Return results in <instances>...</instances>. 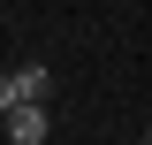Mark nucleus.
Listing matches in <instances>:
<instances>
[{"instance_id":"nucleus-1","label":"nucleus","mask_w":152,"mask_h":145,"mask_svg":"<svg viewBox=\"0 0 152 145\" xmlns=\"http://www.w3.org/2000/svg\"><path fill=\"white\" fill-rule=\"evenodd\" d=\"M46 92H53V69H46V61H15V69L0 76V107H23V99L46 107Z\"/></svg>"},{"instance_id":"nucleus-2","label":"nucleus","mask_w":152,"mask_h":145,"mask_svg":"<svg viewBox=\"0 0 152 145\" xmlns=\"http://www.w3.org/2000/svg\"><path fill=\"white\" fill-rule=\"evenodd\" d=\"M46 130H53V115L38 107V99H23V107H8V145H46Z\"/></svg>"},{"instance_id":"nucleus-3","label":"nucleus","mask_w":152,"mask_h":145,"mask_svg":"<svg viewBox=\"0 0 152 145\" xmlns=\"http://www.w3.org/2000/svg\"><path fill=\"white\" fill-rule=\"evenodd\" d=\"M145 145H152V122H145Z\"/></svg>"},{"instance_id":"nucleus-4","label":"nucleus","mask_w":152,"mask_h":145,"mask_svg":"<svg viewBox=\"0 0 152 145\" xmlns=\"http://www.w3.org/2000/svg\"><path fill=\"white\" fill-rule=\"evenodd\" d=\"M137 145H145V138H137Z\"/></svg>"}]
</instances>
